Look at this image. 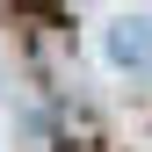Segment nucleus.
<instances>
[{"label":"nucleus","instance_id":"nucleus-1","mask_svg":"<svg viewBox=\"0 0 152 152\" xmlns=\"http://www.w3.org/2000/svg\"><path fill=\"white\" fill-rule=\"evenodd\" d=\"M116 58H123V65H152V36H145V22H123V29H116Z\"/></svg>","mask_w":152,"mask_h":152},{"label":"nucleus","instance_id":"nucleus-2","mask_svg":"<svg viewBox=\"0 0 152 152\" xmlns=\"http://www.w3.org/2000/svg\"><path fill=\"white\" fill-rule=\"evenodd\" d=\"M22 7H58V0H22Z\"/></svg>","mask_w":152,"mask_h":152}]
</instances>
